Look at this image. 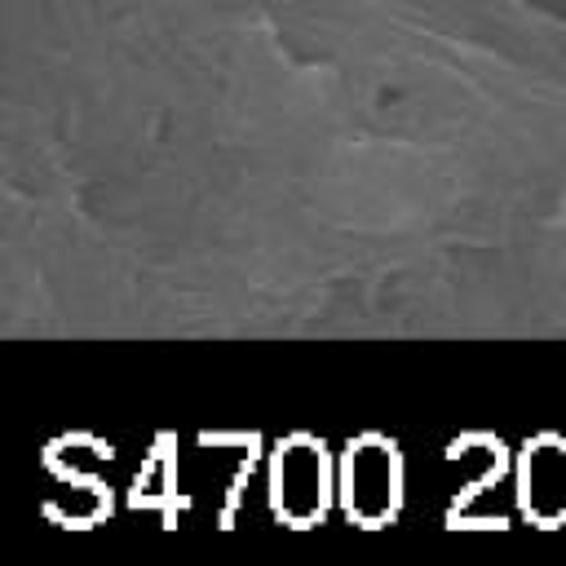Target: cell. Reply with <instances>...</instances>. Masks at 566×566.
Instances as JSON below:
<instances>
[{"label": "cell", "mask_w": 566, "mask_h": 566, "mask_svg": "<svg viewBox=\"0 0 566 566\" xmlns=\"http://www.w3.org/2000/svg\"><path fill=\"white\" fill-rule=\"evenodd\" d=\"M345 509L358 522H385L402 500V464L398 451L380 438H358L345 455Z\"/></svg>", "instance_id": "1"}, {"label": "cell", "mask_w": 566, "mask_h": 566, "mask_svg": "<svg viewBox=\"0 0 566 566\" xmlns=\"http://www.w3.org/2000/svg\"><path fill=\"white\" fill-rule=\"evenodd\" d=\"M522 509L539 522L566 517V447L557 438H539L522 460Z\"/></svg>", "instance_id": "3"}, {"label": "cell", "mask_w": 566, "mask_h": 566, "mask_svg": "<svg viewBox=\"0 0 566 566\" xmlns=\"http://www.w3.org/2000/svg\"><path fill=\"white\" fill-rule=\"evenodd\" d=\"M327 482H332V469L323 447H314L310 438H287L279 447L270 495L287 522H314L327 509Z\"/></svg>", "instance_id": "2"}]
</instances>
